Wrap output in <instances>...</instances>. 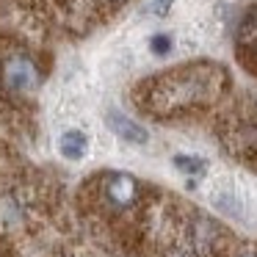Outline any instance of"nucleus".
<instances>
[{"label":"nucleus","instance_id":"nucleus-1","mask_svg":"<svg viewBox=\"0 0 257 257\" xmlns=\"http://www.w3.org/2000/svg\"><path fill=\"white\" fill-rule=\"evenodd\" d=\"M100 196L111 210H130V207H136V202L141 196V183L122 172L105 174L100 183Z\"/></svg>","mask_w":257,"mask_h":257},{"label":"nucleus","instance_id":"nucleus-2","mask_svg":"<svg viewBox=\"0 0 257 257\" xmlns=\"http://www.w3.org/2000/svg\"><path fill=\"white\" fill-rule=\"evenodd\" d=\"M3 78H6V86L14 91H34L36 86H39V69H36V64L31 61V58L25 56H14L6 61V67H3Z\"/></svg>","mask_w":257,"mask_h":257},{"label":"nucleus","instance_id":"nucleus-3","mask_svg":"<svg viewBox=\"0 0 257 257\" xmlns=\"http://www.w3.org/2000/svg\"><path fill=\"white\" fill-rule=\"evenodd\" d=\"M58 152L67 161H83L89 152V133H83L80 127H69L58 139Z\"/></svg>","mask_w":257,"mask_h":257},{"label":"nucleus","instance_id":"nucleus-4","mask_svg":"<svg viewBox=\"0 0 257 257\" xmlns=\"http://www.w3.org/2000/svg\"><path fill=\"white\" fill-rule=\"evenodd\" d=\"M108 124H111L113 133H116L122 141H127V144H147V139H150L141 124H136L133 119H127L124 113H119V111L108 113Z\"/></svg>","mask_w":257,"mask_h":257},{"label":"nucleus","instance_id":"nucleus-5","mask_svg":"<svg viewBox=\"0 0 257 257\" xmlns=\"http://www.w3.org/2000/svg\"><path fill=\"white\" fill-rule=\"evenodd\" d=\"M172 47H174L172 34H152L150 36V53H152V56L163 58V56H169V53H172Z\"/></svg>","mask_w":257,"mask_h":257},{"label":"nucleus","instance_id":"nucleus-6","mask_svg":"<svg viewBox=\"0 0 257 257\" xmlns=\"http://www.w3.org/2000/svg\"><path fill=\"white\" fill-rule=\"evenodd\" d=\"M174 166H177L180 172H185V174H202L207 163L202 161V158H194V155H177L174 158Z\"/></svg>","mask_w":257,"mask_h":257},{"label":"nucleus","instance_id":"nucleus-7","mask_svg":"<svg viewBox=\"0 0 257 257\" xmlns=\"http://www.w3.org/2000/svg\"><path fill=\"white\" fill-rule=\"evenodd\" d=\"M172 3H177V0H152L147 12H150V14H155V17H166V14H169V9H172Z\"/></svg>","mask_w":257,"mask_h":257},{"label":"nucleus","instance_id":"nucleus-8","mask_svg":"<svg viewBox=\"0 0 257 257\" xmlns=\"http://www.w3.org/2000/svg\"><path fill=\"white\" fill-rule=\"evenodd\" d=\"M108 3H111V6H122L124 0H108Z\"/></svg>","mask_w":257,"mask_h":257},{"label":"nucleus","instance_id":"nucleus-9","mask_svg":"<svg viewBox=\"0 0 257 257\" xmlns=\"http://www.w3.org/2000/svg\"><path fill=\"white\" fill-rule=\"evenodd\" d=\"M240 257H257V254H240Z\"/></svg>","mask_w":257,"mask_h":257}]
</instances>
